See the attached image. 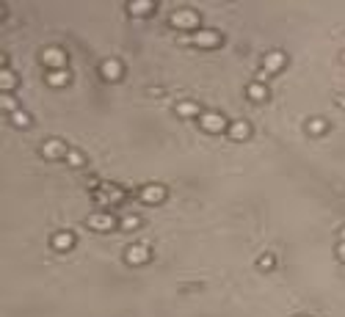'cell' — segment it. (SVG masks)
<instances>
[{
    "label": "cell",
    "instance_id": "6da1fadb",
    "mask_svg": "<svg viewBox=\"0 0 345 317\" xmlns=\"http://www.w3.org/2000/svg\"><path fill=\"white\" fill-rule=\"evenodd\" d=\"M202 127L207 130V133H221V130L226 127V121H224L221 113H204V116H202Z\"/></svg>",
    "mask_w": 345,
    "mask_h": 317
},
{
    "label": "cell",
    "instance_id": "7a4b0ae2",
    "mask_svg": "<svg viewBox=\"0 0 345 317\" xmlns=\"http://www.w3.org/2000/svg\"><path fill=\"white\" fill-rule=\"evenodd\" d=\"M171 22H174L177 28H185V30H190V28H196V14H193V11H188V8H185V11H177L174 17H171Z\"/></svg>",
    "mask_w": 345,
    "mask_h": 317
},
{
    "label": "cell",
    "instance_id": "3957f363",
    "mask_svg": "<svg viewBox=\"0 0 345 317\" xmlns=\"http://www.w3.org/2000/svg\"><path fill=\"white\" fill-rule=\"evenodd\" d=\"M42 61L47 63V66H63V61H66V56H63L58 47H50V50H44V56H42Z\"/></svg>",
    "mask_w": 345,
    "mask_h": 317
},
{
    "label": "cell",
    "instance_id": "277c9868",
    "mask_svg": "<svg viewBox=\"0 0 345 317\" xmlns=\"http://www.w3.org/2000/svg\"><path fill=\"white\" fill-rule=\"evenodd\" d=\"M89 226H92V229H99V232H108L113 226V218L111 215H102V212H94L92 218H89Z\"/></svg>",
    "mask_w": 345,
    "mask_h": 317
},
{
    "label": "cell",
    "instance_id": "5b68a950",
    "mask_svg": "<svg viewBox=\"0 0 345 317\" xmlns=\"http://www.w3.org/2000/svg\"><path fill=\"white\" fill-rule=\"evenodd\" d=\"M219 42H221V36L216 33V30H199V33H196V44H199V47H216Z\"/></svg>",
    "mask_w": 345,
    "mask_h": 317
},
{
    "label": "cell",
    "instance_id": "8992f818",
    "mask_svg": "<svg viewBox=\"0 0 345 317\" xmlns=\"http://www.w3.org/2000/svg\"><path fill=\"white\" fill-rule=\"evenodd\" d=\"M149 259V251L144 246H133L127 248V262H133V265H138V262H147Z\"/></svg>",
    "mask_w": 345,
    "mask_h": 317
},
{
    "label": "cell",
    "instance_id": "52a82bcc",
    "mask_svg": "<svg viewBox=\"0 0 345 317\" xmlns=\"http://www.w3.org/2000/svg\"><path fill=\"white\" fill-rule=\"evenodd\" d=\"M284 66V56L282 53H268L265 56V72H276Z\"/></svg>",
    "mask_w": 345,
    "mask_h": 317
},
{
    "label": "cell",
    "instance_id": "ba28073f",
    "mask_svg": "<svg viewBox=\"0 0 345 317\" xmlns=\"http://www.w3.org/2000/svg\"><path fill=\"white\" fill-rule=\"evenodd\" d=\"M152 8H155V3H152V0H133V3H130V14H149V11H152Z\"/></svg>",
    "mask_w": 345,
    "mask_h": 317
},
{
    "label": "cell",
    "instance_id": "9c48e42d",
    "mask_svg": "<svg viewBox=\"0 0 345 317\" xmlns=\"http://www.w3.org/2000/svg\"><path fill=\"white\" fill-rule=\"evenodd\" d=\"M102 75H105L108 80H119L122 78V63L119 61H108L105 66H102Z\"/></svg>",
    "mask_w": 345,
    "mask_h": 317
},
{
    "label": "cell",
    "instance_id": "30bf717a",
    "mask_svg": "<svg viewBox=\"0 0 345 317\" xmlns=\"http://www.w3.org/2000/svg\"><path fill=\"white\" fill-rule=\"evenodd\" d=\"M246 135H249V127L243 124V121H235V124L229 127V138H232V141H243Z\"/></svg>",
    "mask_w": 345,
    "mask_h": 317
},
{
    "label": "cell",
    "instance_id": "8fae6325",
    "mask_svg": "<svg viewBox=\"0 0 345 317\" xmlns=\"http://www.w3.org/2000/svg\"><path fill=\"white\" fill-rule=\"evenodd\" d=\"M42 152H44V157H61L63 155V144L61 141H47Z\"/></svg>",
    "mask_w": 345,
    "mask_h": 317
},
{
    "label": "cell",
    "instance_id": "7c38bea8",
    "mask_svg": "<svg viewBox=\"0 0 345 317\" xmlns=\"http://www.w3.org/2000/svg\"><path fill=\"white\" fill-rule=\"evenodd\" d=\"M163 196H166L163 185H152V188H147V190H144V202H160Z\"/></svg>",
    "mask_w": 345,
    "mask_h": 317
},
{
    "label": "cell",
    "instance_id": "4fadbf2b",
    "mask_svg": "<svg viewBox=\"0 0 345 317\" xmlns=\"http://www.w3.org/2000/svg\"><path fill=\"white\" fill-rule=\"evenodd\" d=\"M14 83H17V78H14V75H11L8 69H3V72H0V88H3V91L14 88Z\"/></svg>",
    "mask_w": 345,
    "mask_h": 317
},
{
    "label": "cell",
    "instance_id": "5bb4252c",
    "mask_svg": "<svg viewBox=\"0 0 345 317\" xmlns=\"http://www.w3.org/2000/svg\"><path fill=\"white\" fill-rule=\"evenodd\" d=\"M66 80H69V78H66V72H63V69H56V72H50V75H47V83L50 86H63Z\"/></svg>",
    "mask_w": 345,
    "mask_h": 317
},
{
    "label": "cell",
    "instance_id": "9a60e30c",
    "mask_svg": "<svg viewBox=\"0 0 345 317\" xmlns=\"http://www.w3.org/2000/svg\"><path fill=\"white\" fill-rule=\"evenodd\" d=\"M53 246H56L58 251H66V248L72 246V237L69 234H56V237H53Z\"/></svg>",
    "mask_w": 345,
    "mask_h": 317
},
{
    "label": "cell",
    "instance_id": "2e32d148",
    "mask_svg": "<svg viewBox=\"0 0 345 317\" xmlns=\"http://www.w3.org/2000/svg\"><path fill=\"white\" fill-rule=\"evenodd\" d=\"M177 113H180V116H196L199 108L193 105V102H180V105H177Z\"/></svg>",
    "mask_w": 345,
    "mask_h": 317
},
{
    "label": "cell",
    "instance_id": "e0dca14e",
    "mask_svg": "<svg viewBox=\"0 0 345 317\" xmlns=\"http://www.w3.org/2000/svg\"><path fill=\"white\" fill-rule=\"evenodd\" d=\"M249 97H251V99H265V86L251 83V86H249Z\"/></svg>",
    "mask_w": 345,
    "mask_h": 317
},
{
    "label": "cell",
    "instance_id": "ac0fdd59",
    "mask_svg": "<svg viewBox=\"0 0 345 317\" xmlns=\"http://www.w3.org/2000/svg\"><path fill=\"white\" fill-rule=\"evenodd\" d=\"M11 119H14V124L17 127H25V124H28V116H25V113H22V111H14V116H11Z\"/></svg>",
    "mask_w": 345,
    "mask_h": 317
},
{
    "label": "cell",
    "instance_id": "d6986e66",
    "mask_svg": "<svg viewBox=\"0 0 345 317\" xmlns=\"http://www.w3.org/2000/svg\"><path fill=\"white\" fill-rule=\"evenodd\" d=\"M66 160H69V166H83V155H80V152H69Z\"/></svg>",
    "mask_w": 345,
    "mask_h": 317
},
{
    "label": "cell",
    "instance_id": "ffe728a7",
    "mask_svg": "<svg viewBox=\"0 0 345 317\" xmlns=\"http://www.w3.org/2000/svg\"><path fill=\"white\" fill-rule=\"evenodd\" d=\"M135 226H138V218H133V215H130V218H125V221H122V229H127V232H133Z\"/></svg>",
    "mask_w": 345,
    "mask_h": 317
},
{
    "label": "cell",
    "instance_id": "44dd1931",
    "mask_svg": "<svg viewBox=\"0 0 345 317\" xmlns=\"http://www.w3.org/2000/svg\"><path fill=\"white\" fill-rule=\"evenodd\" d=\"M310 130H312V133H323V130H326V121H320V119L310 121Z\"/></svg>",
    "mask_w": 345,
    "mask_h": 317
},
{
    "label": "cell",
    "instance_id": "7402d4cb",
    "mask_svg": "<svg viewBox=\"0 0 345 317\" xmlns=\"http://www.w3.org/2000/svg\"><path fill=\"white\" fill-rule=\"evenodd\" d=\"M0 105L6 108V111H14V108H17V102H14V99H11V97H8V94H6V97L0 99Z\"/></svg>",
    "mask_w": 345,
    "mask_h": 317
},
{
    "label": "cell",
    "instance_id": "603a6c76",
    "mask_svg": "<svg viewBox=\"0 0 345 317\" xmlns=\"http://www.w3.org/2000/svg\"><path fill=\"white\" fill-rule=\"evenodd\" d=\"M337 254H340V259H345V240L340 243V248H337Z\"/></svg>",
    "mask_w": 345,
    "mask_h": 317
},
{
    "label": "cell",
    "instance_id": "cb8c5ba5",
    "mask_svg": "<svg viewBox=\"0 0 345 317\" xmlns=\"http://www.w3.org/2000/svg\"><path fill=\"white\" fill-rule=\"evenodd\" d=\"M343 240H345V226H343Z\"/></svg>",
    "mask_w": 345,
    "mask_h": 317
}]
</instances>
